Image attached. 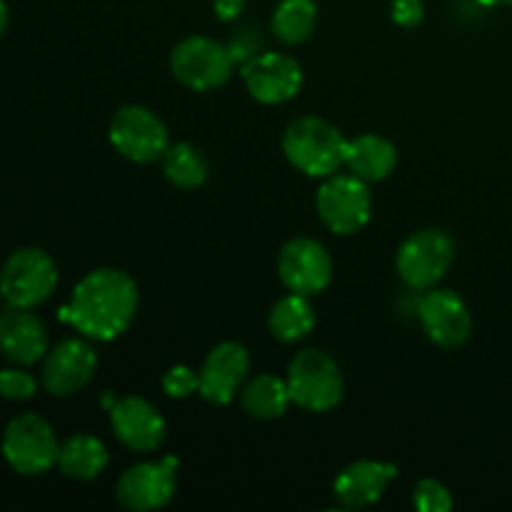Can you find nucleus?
<instances>
[{
  "label": "nucleus",
  "instance_id": "1",
  "mask_svg": "<svg viewBox=\"0 0 512 512\" xmlns=\"http://www.w3.org/2000/svg\"><path fill=\"white\" fill-rule=\"evenodd\" d=\"M138 303V285L125 270L98 268L75 285L60 320L73 325L83 338L110 343L130 328Z\"/></svg>",
  "mask_w": 512,
  "mask_h": 512
},
{
  "label": "nucleus",
  "instance_id": "2",
  "mask_svg": "<svg viewBox=\"0 0 512 512\" xmlns=\"http://www.w3.org/2000/svg\"><path fill=\"white\" fill-rule=\"evenodd\" d=\"M280 148L295 170L305 173L308 178L325 180L345 165L348 138L330 120L318 118V115H303L285 128Z\"/></svg>",
  "mask_w": 512,
  "mask_h": 512
},
{
  "label": "nucleus",
  "instance_id": "3",
  "mask_svg": "<svg viewBox=\"0 0 512 512\" xmlns=\"http://www.w3.org/2000/svg\"><path fill=\"white\" fill-rule=\"evenodd\" d=\"M285 380L293 405L305 413H330L338 408L345 395V380L338 360L320 348H305L295 353Z\"/></svg>",
  "mask_w": 512,
  "mask_h": 512
},
{
  "label": "nucleus",
  "instance_id": "4",
  "mask_svg": "<svg viewBox=\"0 0 512 512\" xmlns=\"http://www.w3.org/2000/svg\"><path fill=\"white\" fill-rule=\"evenodd\" d=\"M455 263V240L440 228H423L410 233L395 255L398 278L410 290L425 293L438 288Z\"/></svg>",
  "mask_w": 512,
  "mask_h": 512
},
{
  "label": "nucleus",
  "instance_id": "5",
  "mask_svg": "<svg viewBox=\"0 0 512 512\" xmlns=\"http://www.w3.org/2000/svg\"><path fill=\"white\" fill-rule=\"evenodd\" d=\"M235 70L228 45L208 35H188L170 50V73L195 93L223 88Z\"/></svg>",
  "mask_w": 512,
  "mask_h": 512
},
{
  "label": "nucleus",
  "instance_id": "6",
  "mask_svg": "<svg viewBox=\"0 0 512 512\" xmlns=\"http://www.w3.org/2000/svg\"><path fill=\"white\" fill-rule=\"evenodd\" d=\"M315 210L318 218L330 233L348 235L360 233L370 223L373 213V195L365 180L358 175H330L323 180L315 195Z\"/></svg>",
  "mask_w": 512,
  "mask_h": 512
},
{
  "label": "nucleus",
  "instance_id": "7",
  "mask_svg": "<svg viewBox=\"0 0 512 512\" xmlns=\"http://www.w3.org/2000/svg\"><path fill=\"white\" fill-rule=\"evenodd\" d=\"M58 285L55 260L43 248H18L0 270V293L10 308H38Z\"/></svg>",
  "mask_w": 512,
  "mask_h": 512
},
{
  "label": "nucleus",
  "instance_id": "8",
  "mask_svg": "<svg viewBox=\"0 0 512 512\" xmlns=\"http://www.w3.org/2000/svg\"><path fill=\"white\" fill-rule=\"evenodd\" d=\"M3 458L18 475H45L58 465L60 443L53 425L35 413L18 415L10 420L3 433Z\"/></svg>",
  "mask_w": 512,
  "mask_h": 512
},
{
  "label": "nucleus",
  "instance_id": "9",
  "mask_svg": "<svg viewBox=\"0 0 512 512\" xmlns=\"http://www.w3.org/2000/svg\"><path fill=\"white\" fill-rule=\"evenodd\" d=\"M110 145L125 160L138 165L155 163L168 150V128L163 120L145 105H123L110 118Z\"/></svg>",
  "mask_w": 512,
  "mask_h": 512
},
{
  "label": "nucleus",
  "instance_id": "10",
  "mask_svg": "<svg viewBox=\"0 0 512 512\" xmlns=\"http://www.w3.org/2000/svg\"><path fill=\"white\" fill-rule=\"evenodd\" d=\"M178 465L173 455L133 465L115 483V500L135 512L165 508L178 493Z\"/></svg>",
  "mask_w": 512,
  "mask_h": 512
},
{
  "label": "nucleus",
  "instance_id": "11",
  "mask_svg": "<svg viewBox=\"0 0 512 512\" xmlns=\"http://www.w3.org/2000/svg\"><path fill=\"white\" fill-rule=\"evenodd\" d=\"M278 278L288 293L313 298L333 283V258L320 240L298 235L280 248Z\"/></svg>",
  "mask_w": 512,
  "mask_h": 512
},
{
  "label": "nucleus",
  "instance_id": "12",
  "mask_svg": "<svg viewBox=\"0 0 512 512\" xmlns=\"http://www.w3.org/2000/svg\"><path fill=\"white\" fill-rule=\"evenodd\" d=\"M245 90L263 105H280L293 100L303 88V68L298 60L278 50H263L240 65Z\"/></svg>",
  "mask_w": 512,
  "mask_h": 512
},
{
  "label": "nucleus",
  "instance_id": "13",
  "mask_svg": "<svg viewBox=\"0 0 512 512\" xmlns=\"http://www.w3.org/2000/svg\"><path fill=\"white\" fill-rule=\"evenodd\" d=\"M418 320L433 345L443 350L460 348L473 333V313L463 295L448 288L425 290L418 303Z\"/></svg>",
  "mask_w": 512,
  "mask_h": 512
},
{
  "label": "nucleus",
  "instance_id": "14",
  "mask_svg": "<svg viewBox=\"0 0 512 512\" xmlns=\"http://www.w3.org/2000/svg\"><path fill=\"white\" fill-rule=\"evenodd\" d=\"M98 370V355L83 338H68L48 350L40 383L55 398H70L93 380Z\"/></svg>",
  "mask_w": 512,
  "mask_h": 512
},
{
  "label": "nucleus",
  "instance_id": "15",
  "mask_svg": "<svg viewBox=\"0 0 512 512\" xmlns=\"http://www.w3.org/2000/svg\"><path fill=\"white\" fill-rule=\"evenodd\" d=\"M248 373L250 355L245 345L235 343V340L218 343L203 360V368L198 370V395L210 405H230L235 395L243 390Z\"/></svg>",
  "mask_w": 512,
  "mask_h": 512
},
{
  "label": "nucleus",
  "instance_id": "16",
  "mask_svg": "<svg viewBox=\"0 0 512 512\" xmlns=\"http://www.w3.org/2000/svg\"><path fill=\"white\" fill-rule=\"evenodd\" d=\"M110 428L125 448L135 453H153L163 445L168 425L160 410L140 395H125L108 410Z\"/></svg>",
  "mask_w": 512,
  "mask_h": 512
},
{
  "label": "nucleus",
  "instance_id": "17",
  "mask_svg": "<svg viewBox=\"0 0 512 512\" xmlns=\"http://www.w3.org/2000/svg\"><path fill=\"white\" fill-rule=\"evenodd\" d=\"M398 465L383 460H358L338 473L333 495L343 508H370L383 498L388 485L398 478Z\"/></svg>",
  "mask_w": 512,
  "mask_h": 512
},
{
  "label": "nucleus",
  "instance_id": "18",
  "mask_svg": "<svg viewBox=\"0 0 512 512\" xmlns=\"http://www.w3.org/2000/svg\"><path fill=\"white\" fill-rule=\"evenodd\" d=\"M0 353L15 365H33L48 355V330L30 308H10L0 318Z\"/></svg>",
  "mask_w": 512,
  "mask_h": 512
},
{
  "label": "nucleus",
  "instance_id": "19",
  "mask_svg": "<svg viewBox=\"0 0 512 512\" xmlns=\"http://www.w3.org/2000/svg\"><path fill=\"white\" fill-rule=\"evenodd\" d=\"M398 165V148L378 133H363L348 140L345 168L365 183H380Z\"/></svg>",
  "mask_w": 512,
  "mask_h": 512
},
{
  "label": "nucleus",
  "instance_id": "20",
  "mask_svg": "<svg viewBox=\"0 0 512 512\" xmlns=\"http://www.w3.org/2000/svg\"><path fill=\"white\" fill-rule=\"evenodd\" d=\"M108 463V448L90 433L70 435L58 450V470L70 480H95L105 473Z\"/></svg>",
  "mask_w": 512,
  "mask_h": 512
},
{
  "label": "nucleus",
  "instance_id": "21",
  "mask_svg": "<svg viewBox=\"0 0 512 512\" xmlns=\"http://www.w3.org/2000/svg\"><path fill=\"white\" fill-rule=\"evenodd\" d=\"M240 405L255 420L283 418L290 405H293L288 380L270 373L258 375V378L243 385V390H240Z\"/></svg>",
  "mask_w": 512,
  "mask_h": 512
},
{
  "label": "nucleus",
  "instance_id": "22",
  "mask_svg": "<svg viewBox=\"0 0 512 512\" xmlns=\"http://www.w3.org/2000/svg\"><path fill=\"white\" fill-rule=\"evenodd\" d=\"M268 328L278 343L293 345L308 338L315 328V310L308 295L288 293L270 308Z\"/></svg>",
  "mask_w": 512,
  "mask_h": 512
},
{
  "label": "nucleus",
  "instance_id": "23",
  "mask_svg": "<svg viewBox=\"0 0 512 512\" xmlns=\"http://www.w3.org/2000/svg\"><path fill=\"white\" fill-rule=\"evenodd\" d=\"M318 23L315 0H280L270 18V30L283 45H300L313 35Z\"/></svg>",
  "mask_w": 512,
  "mask_h": 512
},
{
  "label": "nucleus",
  "instance_id": "24",
  "mask_svg": "<svg viewBox=\"0 0 512 512\" xmlns=\"http://www.w3.org/2000/svg\"><path fill=\"white\" fill-rule=\"evenodd\" d=\"M160 165H163V175L168 178V183L180 190L200 188L210 173L205 155L190 143H170L160 158Z\"/></svg>",
  "mask_w": 512,
  "mask_h": 512
},
{
  "label": "nucleus",
  "instance_id": "25",
  "mask_svg": "<svg viewBox=\"0 0 512 512\" xmlns=\"http://www.w3.org/2000/svg\"><path fill=\"white\" fill-rule=\"evenodd\" d=\"M413 505L420 512H450L453 510V495L440 480L423 478L413 490Z\"/></svg>",
  "mask_w": 512,
  "mask_h": 512
},
{
  "label": "nucleus",
  "instance_id": "26",
  "mask_svg": "<svg viewBox=\"0 0 512 512\" xmlns=\"http://www.w3.org/2000/svg\"><path fill=\"white\" fill-rule=\"evenodd\" d=\"M38 393V380L20 368L0 370V398L30 400Z\"/></svg>",
  "mask_w": 512,
  "mask_h": 512
},
{
  "label": "nucleus",
  "instance_id": "27",
  "mask_svg": "<svg viewBox=\"0 0 512 512\" xmlns=\"http://www.w3.org/2000/svg\"><path fill=\"white\" fill-rule=\"evenodd\" d=\"M160 385H163L168 398L185 400L190 398V395L198 393L200 378L193 368H188V365H173V368L163 375V383Z\"/></svg>",
  "mask_w": 512,
  "mask_h": 512
},
{
  "label": "nucleus",
  "instance_id": "28",
  "mask_svg": "<svg viewBox=\"0 0 512 512\" xmlns=\"http://www.w3.org/2000/svg\"><path fill=\"white\" fill-rule=\"evenodd\" d=\"M390 18L400 28H415L425 18L423 0H390Z\"/></svg>",
  "mask_w": 512,
  "mask_h": 512
},
{
  "label": "nucleus",
  "instance_id": "29",
  "mask_svg": "<svg viewBox=\"0 0 512 512\" xmlns=\"http://www.w3.org/2000/svg\"><path fill=\"white\" fill-rule=\"evenodd\" d=\"M228 50H230V55H233L235 65H243V63H248L250 58H255V55H258L260 38L255 35V30L245 28V30H240V33L233 35V40L228 43Z\"/></svg>",
  "mask_w": 512,
  "mask_h": 512
},
{
  "label": "nucleus",
  "instance_id": "30",
  "mask_svg": "<svg viewBox=\"0 0 512 512\" xmlns=\"http://www.w3.org/2000/svg\"><path fill=\"white\" fill-rule=\"evenodd\" d=\"M213 13L223 23H233L245 13V0H213Z\"/></svg>",
  "mask_w": 512,
  "mask_h": 512
},
{
  "label": "nucleus",
  "instance_id": "31",
  "mask_svg": "<svg viewBox=\"0 0 512 512\" xmlns=\"http://www.w3.org/2000/svg\"><path fill=\"white\" fill-rule=\"evenodd\" d=\"M483 8H505V5H512V0H475Z\"/></svg>",
  "mask_w": 512,
  "mask_h": 512
},
{
  "label": "nucleus",
  "instance_id": "32",
  "mask_svg": "<svg viewBox=\"0 0 512 512\" xmlns=\"http://www.w3.org/2000/svg\"><path fill=\"white\" fill-rule=\"evenodd\" d=\"M5 28H8V5L0 0V38H3Z\"/></svg>",
  "mask_w": 512,
  "mask_h": 512
},
{
  "label": "nucleus",
  "instance_id": "33",
  "mask_svg": "<svg viewBox=\"0 0 512 512\" xmlns=\"http://www.w3.org/2000/svg\"><path fill=\"white\" fill-rule=\"evenodd\" d=\"M0 298H3V293H0Z\"/></svg>",
  "mask_w": 512,
  "mask_h": 512
}]
</instances>
